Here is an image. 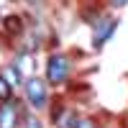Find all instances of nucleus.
<instances>
[{"mask_svg":"<svg viewBox=\"0 0 128 128\" xmlns=\"http://www.w3.org/2000/svg\"><path fill=\"white\" fill-rule=\"evenodd\" d=\"M26 95L34 108H44L46 105V82L41 77H28L26 82Z\"/></svg>","mask_w":128,"mask_h":128,"instance_id":"1","label":"nucleus"},{"mask_svg":"<svg viewBox=\"0 0 128 128\" xmlns=\"http://www.w3.org/2000/svg\"><path fill=\"white\" fill-rule=\"evenodd\" d=\"M46 74H49V82H54V84L64 82V80H67V74H69V62H67V56H62V54L51 56L49 64H46Z\"/></svg>","mask_w":128,"mask_h":128,"instance_id":"2","label":"nucleus"},{"mask_svg":"<svg viewBox=\"0 0 128 128\" xmlns=\"http://www.w3.org/2000/svg\"><path fill=\"white\" fill-rule=\"evenodd\" d=\"M18 126V108L13 100H5L0 105V128H16Z\"/></svg>","mask_w":128,"mask_h":128,"instance_id":"3","label":"nucleus"},{"mask_svg":"<svg viewBox=\"0 0 128 128\" xmlns=\"http://www.w3.org/2000/svg\"><path fill=\"white\" fill-rule=\"evenodd\" d=\"M115 26H118V20H108V18H102L100 23H98V28H95V46H98V49L113 36Z\"/></svg>","mask_w":128,"mask_h":128,"instance_id":"4","label":"nucleus"},{"mask_svg":"<svg viewBox=\"0 0 128 128\" xmlns=\"http://www.w3.org/2000/svg\"><path fill=\"white\" fill-rule=\"evenodd\" d=\"M5 31H8L10 36H18L20 31H23V20H20L18 16H8L5 18Z\"/></svg>","mask_w":128,"mask_h":128,"instance_id":"5","label":"nucleus"},{"mask_svg":"<svg viewBox=\"0 0 128 128\" xmlns=\"http://www.w3.org/2000/svg\"><path fill=\"white\" fill-rule=\"evenodd\" d=\"M77 123H80V120H77V115H74L72 110H67V113L62 115V120H56L59 128H77Z\"/></svg>","mask_w":128,"mask_h":128,"instance_id":"6","label":"nucleus"},{"mask_svg":"<svg viewBox=\"0 0 128 128\" xmlns=\"http://www.w3.org/2000/svg\"><path fill=\"white\" fill-rule=\"evenodd\" d=\"M16 69H18V74H20V72H23V74H26V72H28V74L34 72V59H31V54H23V56H20Z\"/></svg>","mask_w":128,"mask_h":128,"instance_id":"7","label":"nucleus"},{"mask_svg":"<svg viewBox=\"0 0 128 128\" xmlns=\"http://www.w3.org/2000/svg\"><path fill=\"white\" fill-rule=\"evenodd\" d=\"M3 80L13 87V84H18L20 82V74H18V69L16 67H5V72H3Z\"/></svg>","mask_w":128,"mask_h":128,"instance_id":"8","label":"nucleus"},{"mask_svg":"<svg viewBox=\"0 0 128 128\" xmlns=\"http://www.w3.org/2000/svg\"><path fill=\"white\" fill-rule=\"evenodd\" d=\"M0 100H10V84L0 77Z\"/></svg>","mask_w":128,"mask_h":128,"instance_id":"9","label":"nucleus"},{"mask_svg":"<svg viewBox=\"0 0 128 128\" xmlns=\"http://www.w3.org/2000/svg\"><path fill=\"white\" fill-rule=\"evenodd\" d=\"M77 128H98V126H95V120H92V118H82V120L77 123Z\"/></svg>","mask_w":128,"mask_h":128,"instance_id":"10","label":"nucleus"},{"mask_svg":"<svg viewBox=\"0 0 128 128\" xmlns=\"http://www.w3.org/2000/svg\"><path fill=\"white\" fill-rule=\"evenodd\" d=\"M26 128H44V126H41L36 118H26Z\"/></svg>","mask_w":128,"mask_h":128,"instance_id":"11","label":"nucleus"},{"mask_svg":"<svg viewBox=\"0 0 128 128\" xmlns=\"http://www.w3.org/2000/svg\"><path fill=\"white\" fill-rule=\"evenodd\" d=\"M110 5L113 8H123V5H128V0H110Z\"/></svg>","mask_w":128,"mask_h":128,"instance_id":"12","label":"nucleus"}]
</instances>
